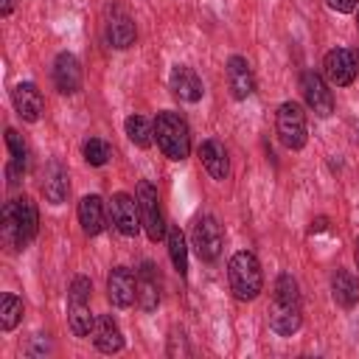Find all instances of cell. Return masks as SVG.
I'll list each match as a JSON object with an SVG mask.
<instances>
[{"instance_id":"obj_14","label":"cell","mask_w":359,"mask_h":359,"mask_svg":"<svg viewBox=\"0 0 359 359\" xmlns=\"http://www.w3.org/2000/svg\"><path fill=\"white\" fill-rule=\"evenodd\" d=\"M53 81H56L59 93H65V95H73L81 90V65L73 53L65 50L53 59Z\"/></svg>"},{"instance_id":"obj_23","label":"cell","mask_w":359,"mask_h":359,"mask_svg":"<svg viewBox=\"0 0 359 359\" xmlns=\"http://www.w3.org/2000/svg\"><path fill=\"white\" fill-rule=\"evenodd\" d=\"M331 294L342 309H353L359 303V280L348 269H337L331 275Z\"/></svg>"},{"instance_id":"obj_2","label":"cell","mask_w":359,"mask_h":359,"mask_svg":"<svg viewBox=\"0 0 359 359\" xmlns=\"http://www.w3.org/2000/svg\"><path fill=\"white\" fill-rule=\"evenodd\" d=\"M300 292L292 275H280L275 280V300H272V314H269V328L280 337H292L300 328Z\"/></svg>"},{"instance_id":"obj_18","label":"cell","mask_w":359,"mask_h":359,"mask_svg":"<svg viewBox=\"0 0 359 359\" xmlns=\"http://www.w3.org/2000/svg\"><path fill=\"white\" fill-rule=\"evenodd\" d=\"M199 160H202V165L208 168V174H210L213 180H227V174H230V160H227V149H224L219 140H213V137L202 140V143H199Z\"/></svg>"},{"instance_id":"obj_27","label":"cell","mask_w":359,"mask_h":359,"mask_svg":"<svg viewBox=\"0 0 359 359\" xmlns=\"http://www.w3.org/2000/svg\"><path fill=\"white\" fill-rule=\"evenodd\" d=\"M20 320H22V300L17 294L6 292L3 300H0V328L11 331V328H17Z\"/></svg>"},{"instance_id":"obj_29","label":"cell","mask_w":359,"mask_h":359,"mask_svg":"<svg viewBox=\"0 0 359 359\" xmlns=\"http://www.w3.org/2000/svg\"><path fill=\"white\" fill-rule=\"evenodd\" d=\"M90 292H93V283H90L84 275H79V278H73L67 297H70V300H90Z\"/></svg>"},{"instance_id":"obj_33","label":"cell","mask_w":359,"mask_h":359,"mask_svg":"<svg viewBox=\"0 0 359 359\" xmlns=\"http://www.w3.org/2000/svg\"><path fill=\"white\" fill-rule=\"evenodd\" d=\"M356 25H359V14H356Z\"/></svg>"},{"instance_id":"obj_1","label":"cell","mask_w":359,"mask_h":359,"mask_svg":"<svg viewBox=\"0 0 359 359\" xmlns=\"http://www.w3.org/2000/svg\"><path fill=\"white\" fill-rule=\"evenodd\" d=\"M36 224H39V216H36V205L31 196H17V199L6 202L3 219H0L3 244L14 252L25 250L36 236Z\"/></svg>"},{"instance_id":"obj_32","label":"cell","mask_w":359,"mask_h":359,"mask_svg":"<svg viewBox=\"0 0 359 359\" xmlns=\"http://www.w3.org/2000/svg\"><path fill=\"white\" fill-rule=\"evenodd\" d=\"M356 264H359V238H356Z\"/></svg>"},{"instance_id":"obj_13","label":"cell","mask_w":359,"mask_h":359,"mask_svg":"<svg viewBox=\"0 0 359 359\" xmlns=\"http://www.w3.org/2000/svg\"><path fill=\"white\" fill-rule=\"evenodd\" d=\"M135 36H137V31H135L132 17L121 6H112L109 17H107V42L112 48H118V50H126L135 42Z\"/></svg>"},{"instance_id":"obj_9","label":"cell","mask_w":359,"mask_h":359,"mask_svg":"<svg viewBox=\"0 0 359 359\" xmlns=\"http://www.w3.org/2000/svg\"><path fill=\"white\" fill-rule=\"evenodd\" d=\"M300 93H303L309 109H314L320 118H328L334 112V95H331V90H328V84L323 81L320 73L303 70V76H300Z\"/></svg>"},{"instance_id":"obj_7","label":"cell","mask_w":359,"mask_h":359,"mask_svg":"<svg viewBox=\"0 0 359 359\" xmlns=\"http://www.w3.org/2000/svg\"><path fill=\"white\" fill-rule=\"evenodd\" d=\"M323 70H325V79L337 87H345L356 79L359 73V50H351V48H334L325 53L323 59Z\"/></svg>"},{"instance_id":"obj_6","label":"cell","mask_w":359,"mask_h":359,"mask_svg":"<svg viewBox=\"0 0 359 359\" xmlns=\"http://www.w3.org/2000/svg\"><path fill=\"white\" fill-rule=\"evenodd\" d=\"M137 210H140V224L146 230V236L151 241H160L165 236V222L160 213V199H157V188L149 180L137 182Z\"/></svg>"},{"instance_id":"obj_3","label":"cell","mask_w":359,"mask_h":359,"mask_svg":"<svg viewBox=\"0 0 359 359\" xmlns=\"http://www.w3.org/2000/svg\"><path fill=\"white\" fill-rule=\"evenodd\" d=\"M227 278H230V289L238 300H255L264 289V272L261 264L252 252L241 250L230 258L227 264Z\"/></svg>"},{"instance_id":"obj_20","label":"cell","mask_w":359,"mask_h":359,"mask_svg":"<svg viewBox=\"0 0 359 359\" xmlns=\"http://www.w3.org/2000/svg\"><path fill=\"white\" fill-rule=\"evenodd\" d=\"M67 191H70V180H67V168L62 163H48V171H45V182H42V194L50 205H62L67 199Z\"/></svg>"},{"instance_id":"obj_17","label":"cell","mask_w":359,"mask_h":359,"mask_svg":"<svg viewBox=\"0 0 359 359\" xmlns=\"http://www.w3.org/2000/svg\"><path fill=\"white\" fill-rule=\"evenodd\" d=\"M6 146H8V165H6V177H8V185H17L28 168V146L22 143L20 132L17 129H6Z\"/></svg>"},{"instance_id":"obj_5","label":"cell","mask_w":359,"mask_h":359,"mask_svg":"<svg viewBox=\"0 0 359 359\" xmlns=\"http://www.w3.org/2000/svg\"><path fill=\"white\" fill-rule=\"evenodd\" d=\"M275 129L286 149H303L306 146V112L294 101H283L275 112Z\"/></svg>"},{"instance_id":"obj_28","label":"cell","mask_w":359,"mask_h":359,"mask_svg":"<svg viewBox=\"0 0 359 359\" xmlns=\"http://www.w3.org/2000/svg\"><path fill=\"white\" fill-rule=\"evenodd\" d=\"M109 157H112V146H109L107 140L90 137V140L84 143V160H87L90 165H104Z\"/></svg>"},{"instance_id":"obj_8","label":"cell","mask_w":359,"mask_h":359,"mask_svg":"<svg viewBox=\"0 0 359 359\" xmlns=\"http://www.w3.org/2000/svg\"><path fill=\"white\" fill-rule=\"evenodd\" d=\"M194 250L202 261H216L222 252V227L213 216H199L194 222V233H191Z\"/></svg>"},{"instance_id":"obj_26","label":"cell","mask_w":359,"mask_h":359,"mask_svg":"<svg viewBox=\"0 0 359 359\" xmlns=\"http://www.w3.org/2000/svg\"><path fill=\"white\" fill-rule=\"evenodd\" d=\"M168 255H171V264L180 275L188 272V244H185V236L180 227H168Z\"/></svg>"},{"instance_id":"obj_22","label":"cell","mask_w":359,"mask_h":359,"mask_svg":"<svg viewBox=\"0 0 359 359\" xmlns=\"http://www.w3.org/2000/svg\"><path fill=\"white\" fill-rule=\"evenodd\" d=\"M79 222H81V227H84L87 236H98L107 227V213H104L101 196L90 194V196H84L79 202Z\"/></svg>"},{"instance_id":"obj_12","label":"cell","mask_w":359,"mask_h":359,"mask_svg":"<svg viewBox=\"0 0 359 359\" xmlns=\"http://www.w3.org/2000/svg\"><path fill=\"white\" fill-rule=\"evenodd\" d=\"M11 101H14V109L22 121L34 123L42 118V109H45V101H42V93L36 90V84L31 81H20L14 90H11Z\"/></svg>"},{"instance_id":"obj_21","label":"cell","mask_w":359,"mask_h":359,"mask_svg":"<svg viewBox=\"0 0 359 359\" xmlns=\"http://www.w3.org/2000/svg\"><path fill=\"white\" fill-rule=\"evenodd\" d=\"M137 303L143 311H154L160 303V280H157V269L154 264H143L137 272Z\"/></svg>"},{"instance_id":"obj_4","label":"cell","mask_w":359,"mask_h":359,"mask_svg":"<svg viewBox=\"0 0 359 359\" xmlns=\"http://www.w3.org/2000/svg\"><path fill=\"white\" fill-rule=\"evenodd\" d=\"M154 140L168 160H185L191 151L188 123L177 112H160L154 118Z\"/></svg>"},{"instance_id":"obj_15","label":"cell","mask_w":359,"mask_h":359,"mask_svg":"<svg viewBox=\"0 0 359 359\" xmlns=\"http://www.w3.org/2000/svg\"><path fill=\"white\" fill-rule=\"evenodd\" d=\"M168 87H171V93H174L180 101H188V104L199 101V98H202V93H205L202 79H199L191 67H185V65H177V67L171 70Z\"/></svg>"},{"instance_id":"obj_10","label":"cell","mask_w":359,"mask_h":359,"mask_svg":"<svg viewBox=\"0 0 359 359\" xmlns=\"http://www.w3.org/2000/svg\"><path fill=\"white\" fill-rule=\"evenodd\" d=\"M107 297L112 306L126 309L137 300V278L132 275V269L126 266H115L107 278Z\"/></svg>"},{"instance_id":"obj_30","label":"cell","mask_w":359,"mask_h":359,"mask_svg":"<svg viewBox=\"0 0 359 359\" xmlns=\"http://www.w3.org/2000/svg\"><path fill=\"white\" fill-rule=\"evenodd\" d=\"M334 11H342V14H348V11H353L356 8V0H325Z\"/></svg>"},{"instance_id":"obj_31","label":"cell","mask_w":359,"mask_h":359,"mask_svg":"<svg viewBox=\"0 0 359 359\" xmlns=\"http://www.w3.org/2000/svg\"><path fill=\"white\" fill-rule=\"evenodd\" d=\"M11 11H14V0H3V6H0V14H3V17H8Z\"/></svg>"},{"instance_id":"obj_19","label":"cell","mask_w":359,"mask_h":359,"mask_svg":"<svg viewBox=\"0 0 359 359\" xmlns=\"http://www.w3.org/2000/svg\"><path fill=\"white\" fill-rule=\"evenodd\" d=\"M93 345L101 351V353H118L123 348V334L118 328V323L109 317V314H101L93 325Z\"/></svg>"},{"instance_id":"obj_24","label":"cell","mask_w":359,"mask_h":359,"mask_svg":"<svg viewBox=\"0 0 359 359\" xmlns=\"http://www.w3.org/2000/svg\"><path fill=\"white\" fill-rule=\"evenodd\" d=\"M67 323H70L73 337H90L93 334V325H95V317L90 311V300H70Z\"/></svg>"},{"instance_id":"obj_16","label":"cell","mask_w":359,"mask_h":359,"mask_svg":"<svg viewBox=\"0 0 359 359\" xmlns=\"http://www.w3.org/2000/svg\"><path fill=\"white\" fill-rule=\"evenodd\" d=\"M227 84H230V93L233 98H250L252 95V70H250V62L244 56H230L227 59Z\"/></svg>"},{"instance_id":"obj_25","label":"cell","mask_w":359,"mask_h":359,"mask_svg":"<svg viewBox=\"0 0 359 359\" xmlns=\"http://www.w3.org/2000/svg\"><path fill=\"white\" fill-rule=\"evenodd\" d=\"M126 135H129V140H132L135 146L146 149V146H151V140H154V123H151L149 118H143V115H129V118H126Z\"/></svg>"},{"instance_id":"obj_11","label":"cell","mask_w":359,"mask_h":359,"mask_svg":"<svg viewBox=\"0 0 359 359\" xmlns=\"http://www.w3.org/2000/svg\"><path fill=\"white\" fill-rule=\"evenodd\" d=\"M109 216L112 224L123 233V236H137L140 224V210H137V199H132L129 194H115L109 199Z\"/></svg>"}]
</instances>
